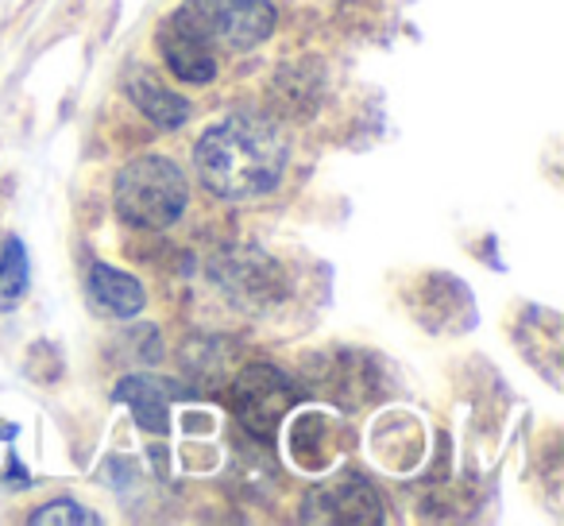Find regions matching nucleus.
<instances>
[{"instance_id": "1a4fd4ad", "label": "nucleus", "mask_w": 564, "mask_h": 526, "mask_svg": "<svg viewBox=\"0 0 564 526\" xmlns=\"http://www.w3.org/2000/svg\"><path fill=\"white\" fill-rule=\"evenodd\" d=\"M178 395L174 387H163L159 379H148V376H124L112 391V399L132 407V418L140 430L148 433H163L166 430V399Z\"/></svg>"}, {"instance_id": "423d86ee", "label": "nucleus", "mask_w": 564, "mask_h": 526, "mask_svg": "<svg viewBox=\"0 0 564 526\" xmlns=\"http://www.w3.org/2000/svg\"><path fill=\"white\" fill-rule=\"evenodd\" d=\"M302 515L310 523H356V526H371L383 523V500L379 492L360 476H345L333 480V484L317 487L314 495L306 500V511Z\"/></svg>"}, {"instance_id": "0eeeda50", "label": "nucleus", "mask_w": 564, "mask_h": 526, "mask_svg": "<svg viewBox=\"0 0 564 526\" xmlns=\"http://www.w3.org/2000/svg\"><path fill=\"white\" fill-rule=\"evenodd\" d=\"M128 97H132L135 109H140L155 128H163V132H178V128L189 120L186 97L166 89L163 82L151 78L148 71H132V78H128Z\"/></svg>"}, {"instance_id": "7ed1b4c3", "label": "nucleus", "mask_w": 564, "mask_h": 526, "mask_svg": "<svg viewBox=\"0 0 564 526\" xmlns=\"http://www.w3.org/2000/svg\"><path fill=\"white\" fill-rule=\"evenodd\" d=\"M232 415L251 438L274 441L282 418L299 407L302 391L294 387V379L286 372L271 368V364H251L236 376L232 384Z\"/></svg>"}, {"instance_id": "9b49d317", "label": "nucleus", "mask_w": 564, "mask_h": 526, "mask_svg": "<svg viewBox=\"0 0 564 526\" xmlns=\"http://www.w3.org/2000/svg\"><path fill=\"white\" fill-rule=\"evenodd\" d=\"M97 526L101 515H94L89 507H82L78 500H51L47 507H40L32 515V526Z\"/></svg>"}, {"instance_id": "6e6552de", "label": "nucleus", "mask_w": 564, "mask_h": 526, "mask_svg": "<svg viewBox=\"0 0 564 526\" xmlns=\"http://www.w3.org/2000/svg\"><path fill=\"white\" fill-rule=\"evenodd\" d=\"M89 291H94L97 307L109 310L112 318H135L143 307H148V294H143V283L128 271H117L109 264H94L89 268Z\"/></svg>"}, {"instance_id": "20e7f679", "label": "nucleus", "mask_w": 564, "mask_h": 526, "mask_svg": "<svg viewBox=\"0 0 564 526\" xmlns=\"http://www.w3.org/2000/svg\"><path fill=\"white\" fill-rule=\"evenodd\" d=\"M178 12L202 32L205 43L228 51H251L274 32L271 0H186Z\"/></svg>"}, {"instance_id": "39448f33", "label": "nucleus", "mask_w": 564, "mask_h": 526, "mask_svg": "<svg viewBox=\"0 0 564 526\" xmlns=\"http://www.w3.org/2000/svg\"><path fill=\"white\" fill-rule=\"evenodd\" d=\"M159 55H163L166 71L178 82H189V86H209L217 78V55H213V43L202 40L194 24H189L182 12L166 17L159 24Z\"/></svg>"}, {"instance_id": "f257e3e1", "label": "nucleus", "mask_w": 564, "mask_h": 526, "mask_svg": "<svg viewBox=\"0 0 564 526\" xmlns=\"http://www.w3.org/2000/svg\"><path fill=\"white\" fill-rule=\"evenodd\" d=\"M286 159L291 148L282 140L279 125L259 112H232L205 128L194 148V171L209 194L225 202H248L279 186Z\"/></svg>"}, {"instance_id": "9d476101", "label": "nucleus", "mask_w": 564, "mask_h": 526, "mask_svg": "<svg viewBox=\"0 0 564 526\" xmlns=\"http://www.w3.org/2000/svg\"><path fill=\"white\" fill-rule=\"evenodd\" d=\"M28 283H32L28 248L20 236H9L0 244V310H17L20 299L28 294Z\"/></svg>"}, {"instance_id": "f03ea898", "label": "nucleus", "mask_w": 564, "mask_h": 526, "mask_svg": "<svg viewBox=\"0 0 564 526\" xmlns=\"http://www.w3.org/2000/svg\"><path fill=\"white\" fill-rule=\"evenodd\" d=\"M112 202L124 225L171 228L186 213L189 182L166 155H140L120 167Z\"/></svg>"}]
</instances>
